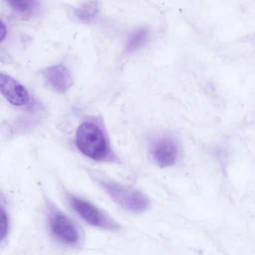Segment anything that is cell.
Segmentation results:
<instances>
[{"instance_id": "cell-6", "label": "cell", "mask_w": 255, "mask_h": 255, "mask_svg": "<svg viewBox=\"0 0 255 255\" xmlns=\"http://www.w3.org/2000/svg\"><path fill=\"white\" fill-rule=\"evenodd\" d=\"M50 228L52 234L63 243L72 245L79 240V234L76 226L63 214H56L52 217Z\"/></svg>"}, {"instance_id": "cell-4", "label": "cell", "mask_w": 255, "mask_h": 255, "mask_svg": "<svg viewBox=\"0 0 255 255\" xmlns=\"http://www.w3.org/2000/svg\"><path fill=\"white\" fill-rule=\"evenodd\" d=\"M71 204L78 215L92 226L112 231L118 230L121 227L110 217L86 201L72 198Z\"/></svg>"}, {"instance_id": "cell-12", "label": "cell", "mask_w": 255, "mask_h": 255, "mask_svg": "<svg viewBox=\"0 0 255 255\" xmlns=\"http://www.w3.org/2000/svg\"><path fill=\"white\" fill-rule=\"evenodd\" d=\"M0 40L1 42L5 37L7 33V28L5 24L0 20Z\"/></svg>"}, {"instance_id": "cell-3", "label": "cell", "mask_w": 255, "mask_h": 255, "mask_svg": "<svg viewBox=\"0 0 255 255\" xmlns=\"http://www.w3.org/2000/svg\"><path fill=\"white\" fill-rule=\"evenodd\" d=\"M148 149L154 163L163 167L173 165L179 155L177 140L168 133L159 134L152 137L148 141Z\"/></svg>"}, {"instance_id": "cell-9", "label": "cell", "mask_w": 255, "mask_h": 255, "mask_svg": "<svg viewBox=\"0 0 255 255\" xmlns=\"http://www.w3.org/2000/svg\"><path fill=\"white\" fill-rule=\"evenodd\" d=\"M99 11L96 1H87L76 7L73 10L75 18L82 22H89L94 20Z\"/></svg>"}, {"instance_id": "cell-7", "label": "cell", "mask_w": 255, "mask_h": 255, "mask_svg": "<svg viewBox=\"0 0 255 255\" xmlns=\"http://www.w3.org/2000/svg\"><path fill=\"white\" fill-rule=\"evenodd\" d=\"M0 91L2 95L11 104L22 106L29 100V95L25 88L11 76L0 74Z\"/></svg>"}, {"instance_id": "cell-10", "label": "cell", "mask_w": 255, "mask_h": 255, "mask_svg": "<svg viewBox=\"0 0 255 255\" xmlns=\"http://www.w3.org/2000/svg\"><path fill=\"white\" fill-rule=\"evenodd\" d=\"M149 36L148 28L141 27L137 28L129 35L126 45V51L132 52L140 48L148 41Z\"/></svg>"}, {"instance_id": "cell-5", "label": "cell", "mask_w": 255, "mask_h": 255, "mask_svg": "<svg viewBox=\"0 0 255 255\" xmlns=\"http://www.w3.org/2000/svg\"><path fill=\"white\" fill-rule=\"evenodd\" d=\"M44 86L50 91L62 94L73 85L72 77L67 69L62 65L49 67L42 73Z\"/></svg>"}, {"instance_id": "cell-2", "label": "cell", "mask_w": 255, "mask_h": 255, "mask_svg": "<svg viewBox=\"0 0 255 255\" xmlns=\"http://www.w3.org/2000/svg\"><path fill=\"white\" fill-rule=\"evenodd\" d=\"M107 188L114 201L128 211L141 213L149 206V200L145 195L132 187L113 183L108 184Z\"/></svg>"}, {"instance_id": "cell-1", "label": "cell", "mask_w": 255, "mask_h": 255, "mask_svg": "<svg viewBox=\"0 0 255 255\" xmlns=\"http://www.w3.org/2000/svg\"><path fill=\"white\" fill-rule=\"evenodd\" d=\"M76 143L84 154L94 160H102L107 155L108 146L103 133L92 123L86 122L79 127Z\"/></svg>"}, {"instance_id": "cell-11", "label": "cell", "mask_w": 255, "mask_h": 255, "mask_svg": "<svg viewBox=\"0 0 255 255\" xmlns=\"http://www.w3.org/2000/svg\"><path fill=\"white\" fill-rule=\"evenodd\" d=\"M8 219L5 212L1 208L0 211V236L2 240L6 237L8 230Z\"/></svg>"}, {"instance_id": "cell-8", "label": "cell", "mask_w": 255, "mask_h": 255, "mask_svg": "<svg viewBox=\"0 0 255 255\" xmlns=\"http://www.w3.org/2000/svg\"><path fill=\"white\" fill-rule=\"evenodd\" d=\"M10 7L24 19L34 15L39 8V1L34 0H8Z\"/></svg>"}]
</instances>
